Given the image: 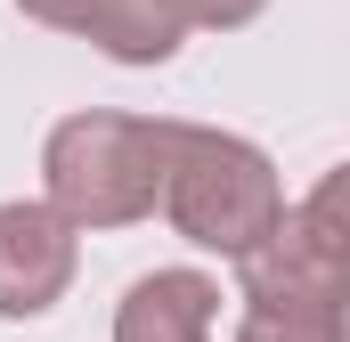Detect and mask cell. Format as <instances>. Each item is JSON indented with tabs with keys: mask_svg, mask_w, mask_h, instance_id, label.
Instances as JSON below:
<instances>
[{
	"mask_svg": "<svg viewBox=\"0 0 350 342\" xmlns=\"http://www.w3.org/2000/svg\"><path fill=\"white\" fill-rule=\"evenodd\" d=\"M172 228L187 245H212V253L245 261L269 228L285 220V196H277V171L261 147L245 139H220V131H187L172 122V147H163V196Z\"/></svg>",
	"mask_w": 350,
	"mask_h": 342,
	"instance_id": "1",
	"label": "cell"
},
{
	"mask_svg": "<svg viewBox=\"0 0 350 342\" xmlns=\"http://www.w3.org/2000/svg\"><path fill=\"white\" fill-rule=\"evenodd\" d=\"M163 147H172V122H139V114L57 122L49 131V212L66 228L147 220L163 196Z\"/></svg>",
	"mask_w": 350,
	"mask_h": 342,
	"instance_id": "2",
	"label": "cell"
},
{
	"mask_svg": "<svg viewBox=\"0 0 350 342\" xmlns=\"http://www.w3.org/2000/svg\"><path fill=\"white\" fill-rule=\"evenodd\" d=\"M342 187L326 179L301 212H285L261 245L245 253V293L253 310H342V237H334Z\"/></svg>",
	"mask_w": 350,
	"mask_h": 342,
	"instance_id": "3",
	"label": "cell"
},
{
	"mask_svg": "<svg viewBox=\"0 0 350 342\" xmlns=\"http://www.w3.org/2000/svg\"><path fill=\"white\" fill-rule=\"evenodd\" d=\"M74 277V228L49 204H0V318H41Z\"/></svg>",
	"mask_w": 350,
	"mask_h": 342,
	"instance_id": "4",
	"label": "cell"
},
{
	"mask_svg": "<svg viewBox=\"0 0 350 342\" xmlns=\"http://www.w3.org/2000/svg\"><path fill=\"white\" fill-rule=\"evenodd\" d=\"M25 16H41V25H57V33H82L98 41L106 57H122V66H155V57H172L179 49V25L172 0H16Z\"/></svg>",
	"mask_w": 350,
	"mask_h": 342,
	"instance_id": "5",
	"label": "cell"
},
{
	"mask_svg": "<svg viewBox=\"0 0 350 342\" xmlns=\"http://www.w3.org/2000/svg\"><path fill=\"white\" fill-rule=\"evenodd\" d=\"M212 310H220V285L196 277V269H155L122 293L114 310V342H212Z\"/></svg>",
	"mask_w": 350,
	"mask_h": 342,
	"instance_id": "6",
	"label": "cell"
},
{
	"mask_svg": "<svg viewBox=\"0 0 350 342\" xmlns=\"http://www.w3.org/2000/svg\"><path fill=\"white\" fill-rule=\"evenodd\" d=\"M237 342H342V310H245Z\"/></svg>",
	"mask_w": 350,
	"mask_h": 342,
	"instance_id": "7",
	"label": "cell"
},
{
	"mask_svg": "<svg viewBox=\"0 0 350 342\" xmlns=\"http://www.w3.org/2000/svg\"><path fill=\"white\" fill-rule=\"evenodd\" d=\"M261 0H172V16L179 25H245Z\"/></svg>",
	"mask_w": 350,
	"mask_h": 342,
	"instance_id": "8",
	"label": "cell"
}]
</instances>
